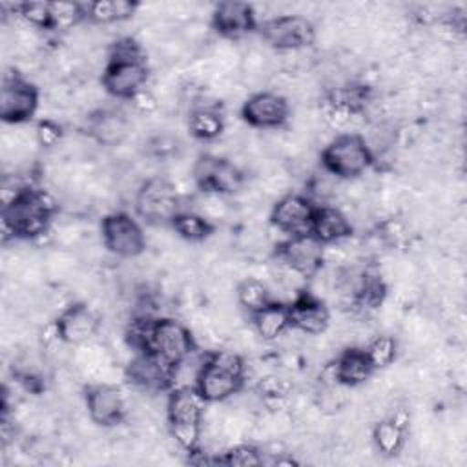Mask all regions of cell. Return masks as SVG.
I'll return each mask as SVG.
<instances>
[{
    "label": "cell",
    "instance_id": "cell-11",
    "mask_svg": "<svg viewBox=\"0 0 467 467\" xmlns=\"http://www.w3.org/2000/svg\"><path fill=\"white\" fill-rule=\"evenodd\" d=\"M40 104L38 88L16 69L5 71L0 86V119L5 124L29 122Z\"/></svg>",
    "mask_w": 467,
    "mask_h": 467
},
{
    "label": "cell",
    "instance_id": "cell-24",
    "mask_svg": "<svg viewBox=\"0 0 467 467\" xmlns=\"http://www.w3.org/2000/svg\"><path fill=\"white\" fill-rule=\"evenodd\" d=\"M139 7H140L139 2H130V0L86 2L84 18L93 26H109V24L131 18Z\"/></svg>",
    "mask_w": 467,
    "mask_h": 467
},
{
    "label": "cell",
    "instance_id": "cell-23",
    "mask_svg": "<svg viewBox=\"0 0 467 467\" xmlns=\"http://www.w3.org/2000/svg\"><path fill=\"white\" fill-rule=\"evenodd\" d=\"M250 323L257 337L263 341H275L277 337L285 336L286 330H290L288 303L272 299L268 305L250 316Z\"/></svg>",
    "mask_w": 467,
    "mask_h": 467
},
{
    "label": "cell",
    "instance_id": "cell-7",
    "mask_svg": "<svg viewBox=\"0 0 467 467\" xmlns=\"http://www.w3.org/2000/svg\"><path fill=\"white\" fill-rule=\"evenodd\" d=\"M137 217L150 226H170L182 210L181 195L175 184L161 175L140 182L133 199Z\"/></svg>",
    "mask_w": 467,
    "mask_h": 467
},
{
    "label": "cell",
    "instance_id": "cell-28",
    "mask_svg": "<svg viewBox=\"0 0 467 467\" xmlns=\"http://www.w3.org/2000/svg\"><path fill=\"white\" fill-rule=\"evenodd\" d=\"M235 301L241 310H244L248 316L261 310L265 305H268L274 297L270 294V288L265 281L257 277H244L235 285Z\"/></svg>",
    "mask_w": 467,
    "mask_h": 467
},
{
    "label": "cell",
    "instance_id": "cell-26",
    "mask_svg": "<svg viewBox=\"0 0 467 467\" xmlns=\"http://www.w3.org/2000/svg\"><path fill=\"white\" fill-rule=\"evenodd\" d=\"M188 131L197 140H215L224 131V117L217 106H195L188 115Z\"/></svg>",
    "mask_w": 467,
    "mask_h": 467
},
{
    "label": "cell",
    "instance_id": "cell-16",
    "mask_svg": "<svg viewBox=\"0 0 467 467\" xmlns=\"http://www.w3.org/2000/svg\"><path fill=\"white\" fill-rule=\"evenodd\" d=\"M316 202L312 197L303 193H285L281 195L270 210V224L279 232L290 235L310 234V224L316 212Z\"/></svg>",
    "mask_w": 467,
    "mask_h": 467
},
{
    "label": "cell",
    "instance_id": "cell-13",
    "mask_svg": "<svg viewBox=\"0 0 467 467\" xmlns=\"http://www.w3.org/2000/svg\"><path fill=\"white\" fill-rule=\"evenodd\" d=\"M55 337L66 347L88 345L100 328L99 314L84 301L64 306L53 321Z\"/></svg>",
    "mask_w": 467,
    "mask_h": 467
},
{
    "label": "cell",
    "instance_id": "cell-5",
    "mask_svg": "<svg viewBox=\"0 0 467 467\" xmlns=\"http://www.w3.org/2000/svg\"><path fill=\"white\" fill-rule=\"evenodd\" d=\"M140 352H151L162 363L177 370L197 352V341L192 330L179 319L155 316L148 328L146 347Z\"/></svg>",
    "mask_w": 467,
    "mask_h": 467
},
{
    "label": "cell",
    "instance_id": "cell-14",
    "mask_svg": "<svg viewBox=\"0 0 467 467\" xmlns=\"http://www.w3.org/2000/svg\"><path fill=\"white\" fill-rule=\"evenodd\" d=\"M241 119L255 130H277L290 119V102L285 95L270 89L255 91L241 104Z\"/></svg>",
    "mask_w": 467,
    "mask_h": 467
},
{
    "label": "cell",
    "instance_id": "cell-1",
    "mask_svg": "<svg viewBox=\"0 0 467 467\" xmlns=\"http://www.w3.org/2000/svg\"><path fill=\"white\" fill-rule=\"evenodd\" d=\"M55 213L57 202L46 190L31 184L20 186L2 206L4 239L35 241L47 234Z\"/></svg>",
    "mask_w": 467,
    "mask_h": 467
},
{
    "label": "cell",
    "instance_id": "cell-21",
    "mask_svg": "<svg viewBox=\"0 0 467 467\" xmlns=\"http://www.w3.org/2000/svg\"><path fill=\"white\" fill-rule=\"evenodd\" d=\"M86 133L99 146L113 148L126 140L130 133V120L120 109L99 108L88 115Z\"/></svg>",
    "mask_w": 467,
    "mask_h": 467
},
{
    "label": "cell",
    "instance_id": "cell-17",
    "mask_svg": "<svg viewBox=\"0 0 467 467\" xmlns=\"http://www.w3.org/2000/svg\"><path fill=\"white\" fill-rule=\"evenodd\" d=\"M257 13L252 4L241 0H224L213 5L210 27L226 40H239L257 31Z\"/></svg>",
    "mask_w": 467,
    "mask_h": 467
},
{
    "label": "cell",
    "instance_id": "cell-33",
    "mask_svg": "<svg viewBox=\"0 0 467 467\" xmlns=\"http://www.w3.org/2000/svg\"><path fill=\"white\" fill-rule=\"evenodd\" d=\"M62 135H64L62 126L57 120H53V119H40L35 124V140L42 148L57 146L60 142Z\"/></svg>",
    "mask_w": 467,
    "mask_h": 467
},
{
    "label": "cell",
    "instance_id": "cell-9",
    "mask_svg": "<svg viewBox=\"0 0 467 467\" xmlns=\"http://www.w3.org/2000/svg\"><path fill=\"white\" fill-rule=\"evenodd\" d=\"M102 246L115 257L135 259L146 250V234L139 219L131 213L117 210L100 221Z\"/></svg>",
    "mask_w": 467,
    "mask_h": 467
},
{
    "label": "cell",
    "instance_id": "cell-32",
    "mask_svg": "<svg viewBox=\"0 0 467 467\" xmlns=\"http://www.w3.org/2000/svg\"><path fill=\"white\" fill-rule=\"evenodd\" d=\"M15 13L31 27L51 31L49 2H20L15 4Z\"/></svg>",
    "mask_w": 467,
    "mask_h": 467
},
{
    "label": "cell",
    "instance_id": "cell-10",
    "mask_svg": "<svg viewBox=\"0 0 467 467\" xmlns=\"http://www.w3.org/2000/svg\"><path fill=\"white\" fill-rule=\"evenodd\" d=\"M192 179L204 195H234L244 184V171L230 159L202 153L192 168Z\"/></svg>",
    "mask_w": 467,
    "mask_h": 467
},
{
    "label": "cell",
    "instance_id": "cell-3",
    "mask_svg": "<svg viewBox=\"0 0 467 467\" xmlns=\"http://www.w3.org/2000/svg\"><path fill=\"white\" fill-rule=\"evenodd\" d=\"M246 363L239 352L215 348L201 358L193 387L206 403H223L244 389Z\"/></svg>",
    "mask_w": 467,
    "mask_h": 467
},
{
    "label": "cell",
    "instance_id": "cell-8",
    "mask_svg": "<svg viewBox=\"0 0 467 467\" xmlns=\"http://www.w3.org/2000/svg\"><path fill=\"white\" fill-rule=\"evenodd\" d=\"M265 44L281 53H292L310 47L316 42V26L299 13L270 16L257 26Z\"/></svg>",
    "mask_w": 467,
    "mask_h": 467
},
{
    "label": "cell",
    "instance_id": "cell-2",
    "mask_svg": "<svg viewBox=\"0 0 467 467\" xmlns=\"http://www.w3.org/2000/svg\"><path fill=\"white\" fill-rule=\"evenodd\" d=\"M150 67L142 46L131 36L115 40L100 75L104 91L113 99L131 102L146 89Z\"/></svg>",
    "mask_w": 467,
    "mask_h": 467
},
{
    "label": "cell",
    "instance_id": "cell-29",
    "mask_svg": "<svg viewBox=\"0 0 467 467\" xmlns=\"http://www.w3.org/2000/svg\"><path fill=\"white\" fill-rule=\"evenodd\" d=\"M363 348L376 372L390 367L398 358V339L390 334H376Z\"/></svg>",
    "mask_w": 467,
    "mask_h": 467
},
{
    "label": "cell",
    "instance_id": "cell-22",
    "mask_svg": "<svg viewBox=\"0 0 467 467\" xmlns=\"http://www.w3.org/2000/svg\"><path fill=\"white\" fill-rule=\"evenodd\" d=\"M354 232V226L348 215L332 204H317L314 219L310 224V234L325 246L341 243L348 239Z\"/></svg>",
    "mask_w": 467,
    "mask_h": 467
},
{
    "label": "cell",
    "instance_id": "cell-27",
    "mask_svg": "<svg viewBox=\"0 0 467 467\" xmlns=\"http://www.w3.org/2000/svg\"><path fill=\"white\" fill-rule=\"evenodd\" d=\"M170 228L175 232L177 237H181L186 243H204L213 235L215 223L201 212L182 208L173 217Z\"/></svg>",
    "mask_w": 467,
    "mask_h": 467
},
{
    "label": "cell",
    "instance_id": "cell-4",
    "mask_svg": "<svg viewBox=\"0 0 467 467\" xmlns=\"http://www.w3.org/2000/svg\"><path fill=\"white\" fill-rule=\"evenodd\" d=\"M206 401L193 385H175L166 392L164 416L170 436L188 454L201 451Z\"/></svg>",
    "mask_w": 467,
    "mask_h": 467
},
{
    "label": "cell",
    "instance_id": "cell-6",
    "mask_svg": "<svg viewBox=\"0 0 467 467\" xmlns=\"http://www.w3.org/2000/svg\"><path fill=\"white\" fill-rule=\"evenodd\" d=\"M321 168L336 179H356L374 166V155L361 133L336 135L319 153Z\"/></svg>",
    "mask_w": 467,
    "mask_h": 467
},
{
    "label": "cell",
    "instance_id": "cell-31",
    "mask_svg": "<svg viewBox=\"0 0 467 467\" xmlns=\"http://www.w3.org/2000/svg\"><path fill=\"white\" fill-rule=\"evenodd\" d=\"M213 463L223 465H241L252 467L263 463V449L254 443H235L221 452V456L213 458Z\"/></svg>",
    "mask_w": 467,
    "mask_h": 467
},
{
    "label": "cell",
    "instance_id": "cell-30",
    "mask_svg": "<svg viewBox=\"0 0 467 467\" xmlns=\"http://www.w3.org/2000/svg\"><path fill=\"white\" fill-rule=\"evenodd\" d=\"M51 15V31H66L73 29L84 18V4L78 2H49Z\"/></svg>",
    "mask_w": 467,
    "mask_h": 467
},
{
    "label": "cell",
    "instance_id": "cell-20",
    "mask_svg": "<svg viewBox=\"0 0 467 467\" xmlns=\"http://www.w3.org/2000/svg\"><path fill=\"white\" fill-rule=\"evenodd\" d=\"M332 379L341 387H359L368 381L376 370L363 347L347 345L341 348L330 363Z\"/></svg>",
    "mask_w": 467,
    "mask_h": 467
},
{
    "label": "cell",
    "instance_id": "cell-19",
    "mask_svg": "<svg viewBox=\"0 0 467 467\" xmlns=\"http://www.w3.org/2000/svg\"><path fill=\"white\" fill-rule=\"evenodd\" d=\"M290 328L305 336H321L330 327V310L327 303L312 290H299L288 303Z\"/></svg>",
    "mask_w": 467,
    "mask_h": 467
},
{
    "label": "cell",
    "instance_id": "cell-12",
    "mask_svg": "<svg viewBox=\"0 0 467 467\" xmlns=\"http://www.w3.org/2000/svg\"><path fill=\"white\" fill-rule=\"evenodd\" d=\"M274 257L292 274L312 279L325 265V244H321L312 234L290 235L275 244Z\"/></svg>",
    "mask_w": 467,
    "mask_h": 467
},
{
    "label": "cell",
    "instance_id": "cell-15",
    "mask_svg": "<svg viewBox=\"0 0 467 467\" xmlns=\"http://www.w3.org/2000/svg\"><path fill=\"white\" fill-rule=\"evenodd\" d=\"M88 418L100 427H115L128 416L126 400L120 389L109 381H93L84 387Z\"/></svg>",
    "mask_w": 467,
    "mask_h": 467
},
{
    "label": "cell",
    "instance_id": "cell-18",
    "mask_svg": "<svg viewBox=\"0 0 467 467\" xmlns=\"http://www.w3.org/2000/svg\"><path fill=\"white\" fill-rule=\"evenodd\" d=\"M124 376L142 392H168L175 385V370L151 352H133Z\"/></svg>",
    "mask_w": 467,
    "mask_h": 467
},
{
    "label": "cell",
    "instance_id": "cell-25",
    "mask_svg": "<svg viewBox=\"0 0 467 467\" xmlns=\"http://www.w3.org/2000/svg\"><path fill=\"white\" fill-rule=\"evenodd\" d=\"M407 427L409 425L396 421L392 416H385L378 420L372 425V432H370V440L376 451L385 458H392L400 454L407 440Z\"/></svg>",
    "mask_w": 467,
    "mask_h": 467
}]
</instances>
